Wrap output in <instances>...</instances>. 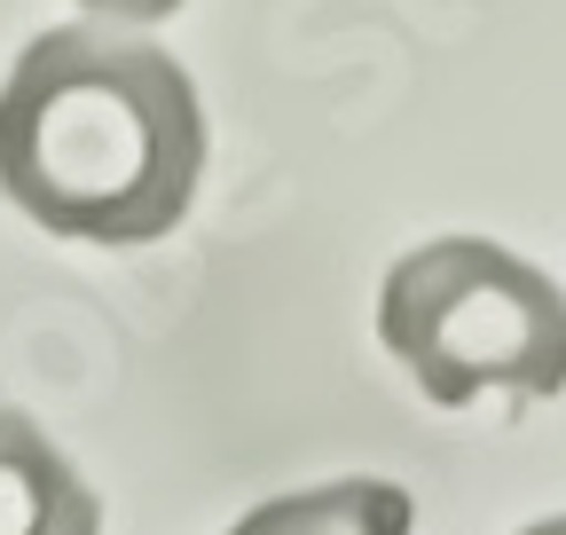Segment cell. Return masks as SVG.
Wrapping results in <instances>:
<instances>
[{
  "instance_id": "2",
  "label": "cell",
  "mask_w": 566,
  "mask_h": 535,
  "mask_svg": "<svg viewBox=\"0 0 566 535\" xmlns=\"http://www.w3.org/2000/svg\"><path fill=\"white\" fill-rule=\"evenodd\" d=\"M378 339L441 410L480 394L543 401L566 386V292L488 237H433L394 260Z\"/></svg>"
},
{
  "instance_id": "5",
  "label": "cell",
  "mask_w": 566,
  "mask_h": 535,
  "mask_svg": "<svg viewBox=\"0 0 566 535\" xmlns=\"http://www.w3.org/2000/svg\"><path fill=\"white\" fill-rule=\"evenodd\" d=\"M95 17H111V24H158V17H174L181 0H87Z\"/></svg>"
},
{
  "instance_id": "4",
  "label": "cell",
  "mask_w": 566,
  "mask_h": 535,
  "mask_svg": "<svg viewBox=\"0 0 566 535\" xmlns=\"http://www.w3.org/2000/svg\"><path fill=\"white\" fill-rule=\"evenodd\" d=\"M409 520L417 504L394 481H331V489H300L244 512L229 535H409Z\"/></svg>"
},
{
  "instance_id": "6",
  "label": "cell",
  "mask_w": 566,
  "mask_h": 535,
  "mask_svg": "<svg viewBox=\"0 0 566 535\" xmlns=\"http://www.w3.org/2000/svg\"><path fill=\"white\" fill-rule=\"evenodd\" d=\"M520 535H566V512H558V520H535V527H520Z\"/></svg>"
},
{
  "instance_id": "1",
  "label": "cell",
  "mask_w": 566,
  "mask_h": 535,
  "mask_svg": "<svg viewBox=\"0 0 566 535\" xmlns=\"http://www.w3.org/2000/svg\"><path fill=\"white\" fill-rule=\"evenodd\" d=\"M205 174L189 72L103 24L40 32L0 87V189L71 244H158Z\"/></svg>"
},
{
  "instance_id": "3",
  "label": "cell",
  "mask_w": 566,
  "mask_h": 535,
  "mask_svg": "<svg viewBox=\"0 0 566 535\" xmlns=\"http://www.w3.org/2000/svg\"><path fill=\"white\" fill-rule=\"evenodd\" d=\"M0 535H103L95 489L24 410H0Z\"/></svg>"
}]
</instances>
